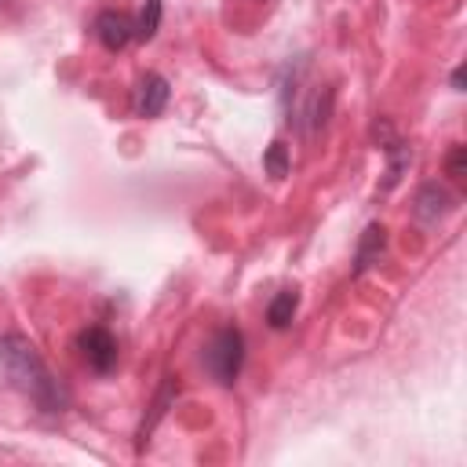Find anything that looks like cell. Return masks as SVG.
<instances>
[{"label":"cell","instance_id":"obj_1","mask_svg":"<svg viewBox=\"0 0 467 467\" xmlns=\"http://www.w3.org/2000/svg\"><path fill=\"white\" fill-rule=\"evenodd\" d=\"M0 365L4 372L11 376V383L44 412H62L69 405V390L55 379V372L44 365L40 350L18 336V332H7L0 336Z\"/></svg>","mask_w":467,"mask_h":467},{"label":"cell","instance_id":"obj_2","mask_svg":"<svg viewBox=\"0 0 467 467\" xmlns=\"http://www.w3.org/2000/svg\"><path fill=\"white\" fill-rule=\"evenodd\" d=\"M208 376L219 383V387H234L237 376H241V365H244V336L237 325H223L212 332L204 354H201Z\"/></svg>","mask_w":467,"mask_h":467},{"label":"cell","instance_id":"obj_3","mask_svg":"<svg viewBox=\"0 0 467 467\" xmlns=\"http://www.w3.org/2000/svg\"><path fill=\"white\" fill-rule=\"evenodd\" d=\"M77 347H80V358L88 361V368H95V372H113L117 368V336L109 332V328H102V325H88L84 332H80V339H77Z\"/></svg>","mask_w":467,"mask_h":467},{"label":"cell","instance_id":"obj_4","mask_svg":"<svg viewBox=\"0 0 467 467\" xmlns=\"http://www.w3.org/2000/svg\"><path fill=\"white\" fill-rule=\"evenodd\" d=\"M95 36H99V44H102L106 51H124V47L135 40V22H131L124 11L106 7V11L95 15Z\"/></svg>","mask_w":467,"mask_h":467},{"label":"cell","instance_id":"obj_5","mask_svg":"<svg viewBox=\"0 0 467 467\" xmlns=\"http://www.w3.org/2000/svg\"><path fill=\"white\" fill-rule=\"evenodd\" d=\"M412 212L423 226H438V219H445L452 212V193L441 182H423L412 197Z\"/></svg>","mask_w":467,"mask_h":467},{"label":"cell","instance_id":"obj_6","mask_svg":"<svg viewBox=\"0 0 467 467\" xmlns=\"http://www.w3.org/2000/svg\"><path fill=\"white\" fill-rule=\"evenodd\" d=\"M168 95H171V88H168V80L161 77V73H146L139 84H135V113L139 117H161L164 113V106H168Z\"/></svg>","mask_w":467,"mask_h":467},{"label":"cell","instance_id":"obj_7","mask_svg":"<svg viewBox=\"0 0 467 467\" xmlns=\"http://www.w3.org/2000/svg\"><path fill=\"white\" fill-rule=\"evenodd\" d=\"M383 248H387V230H383V223H368V226H365V234H361V241H358L354 274H361V270H368L372 263H379Z\"/></svg>","mask_w":467,"mask_h":467},{"label":"cell","instance_id":"obj_8","mask_svg":"<svg viewBox=\"0 0 467 467\" xmlns=\"http://www.w3.org/2000/svg\"><path fill=\"white\" fill-rule=\"evenodd\" d=\"M296 310H299V292H296V288L277 292V296L270 299V306H266V321H270V328H288L292 317H296Z\"/></svg>","mask_w":467,"mask_h":467},{"label":"cell","instance_id":"obj_9","mask_svg":"<svg viewBox=\"0 0 467 467\" xmlns=\"http://www.w3.org/2000/svg\"><path fill=\"white\" fill-rule=\"evenodd\" d=\"M161 11H164L161 0H146V4H142L139 22H135V36H139V40H153V36H157V29H161Z\"/></svg>","mask_w":467,"mask_h":467},{"label":"cell","instance_id":"obj_10","mask_svg":"<svg viewBox=\"0 0 467 467\" xmlns=\"http://www.w3.org/2000/svg\"><path fill=\"white\" fill-rule=\"evenodd\" d=\"M288 164H292V161H288V146H285L281 139L270 142L266 153H263V168H266V175H270V179H285V175H288Z\"/></svg>","mask_w":467,"mask_h":467},{"label":"cell","instance_id":"obj_11","mask_svg":"<svg viewBox=\"0 0 467 467\" xmlns=\"http://www.w3.org/2000/svg\"><path fill=\"white\" fill-rule=\"evenodd\" d=\"M175 398V379L171 376H164V383H161V390H157V401H153V412H150V420L142 423V431H139V441H146V434L153 431V423L164 416V409H168V401Z\"/></svg>","mask_w":467,"mask_h":467},{"label":"cell","instance_id":"obj_12","mask_svg":"<svg viewBox=\"0 0 467 467\" xmlns=\"http://www.w3.org/2000/svg\"><path fill=\"white\" fill-rule=\"evenodd\" d=\"M445 175L452 179V182H463L467 179V146H452L449 153H445Z\"/></svg>","mask_w":467,"mask_h":467},{"label":"cell","instance_id":"obj_13","mask_svg":"<svg viewBox=\"0 0 467 467\" xmlns=\"http://www.w3.org/2000/svg\"><path fill=\"white\" fill-rule=\"evenodd\" d=\"M452 91H463V66L452 69Z\"/></svg>","mask_w":467,"mask_h":467}]
</instances>
